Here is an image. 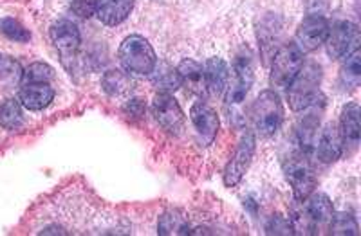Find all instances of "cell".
Listing matches in <instances>:
<instances>
[{
  "mask_svg": "<svg viewBox=\"0 0 361 236\" xmlns=\"http://www.w3.org/2000/svg\"><path fill=\"white\" fill-rule=\"evenodd\" d=\"M322 82V69L318 63L309 61V63H302L296 76L293 77L288 89V99L289 106L295 112L300 110H307L309 106L314 105V99L318 96V87Z\"/></svg>",
  "mask_w": 361,
  "mask_h": 236,
  "instance_id": "6da1fadb",
  "label": "cell"
},
{
  "mask_svg": "<svg viewBox=\"0 0 361 236\" xmlns=\"http://www.w3.org/2000/svg\"><path fill=\"white\" fill-rule=\"evenodd\" d=\"M118 56L123 69L132 74H152L157 66L156 51L150 42L140 35L125 38L119 45Z\"/></svg>",
  "mask_w": 361,
  "mask_h": 236,
  "instance_id": "7a4b0ae2",
  "label": "cell"
},
{
  "mask_svg": "<svg viewBox=\"0 0 361 236\" xmlns=\"http://www.w3.org/2000/svg\"><path fill=\"white\" fill-rule=\"evenodd\" d=\"M251 119L262 137L275 134L282 125L283 106L275 90H264L251 106Z\"/></svg>",
  "mask_w": 361,
  "mask_h": 236,
  "instance_id": "3957f363",
  "label": "cell"
},
{
  "mask_svg": "<svg viewBox=\"0 0 361 236\" xmlns=\"http://www.w3.org/2000/svg\"><path fill=\"white\" fill-rule=\"evenodd\" d=\"M304 63V51L296 44H286L279 49L271 63V85L286 89Z\"/></svg>",
  "mask_w": 361,
  "mask_h": 236,
  "instance_id": "277c9868",
  "label": "cell"
},
{
  "mask_svg": "<svg viewBox=\"0 0 361 236\" xmlns=\"http://www.w3.org/2000/svg\"><path fill=\"white\" fill-rule=\"evenodd\" d=\"M286 177L291 184L295 199L300 202H304L314 192L316 175L305 154L293 155L291 159L286 163Z\"/></svg>",
  "mask_w": 361,
  "mask_h": 236,
  "instance_id": "5b68a950",
  "label": "cell"
},
{
  "mask_svg": "<svg viewBox=\"0 0 361 236\" xmlns=\"http://www.w3.org/2000/svg\"><path fill=\"white\" fill-rule=\"evenodd\" d=\"M255 148H257V141H255L253 132H246L243 135V139L238 141V147L235 150L233 157L228 161V164L224 168V175L222 177H224L226 186L233 187L243 180L247 168H250L251 159H253Z\"/></svg>",
  "mask_w": 361,
  "mask_h": 236,
  "instance_id": "8992f818",
  "label": "cell"
},
{
  "mask_svg": "<svg viewBox=\"0 0 361 236\" xmlns=\"http://www.w3.org/2000/svg\"><path fill=\"white\" fill-rule=\"evenodd\" d=\"M253 61L246 54H238L233 63V77L230 76L228 89H226V103L228 105L243 103L253 85Z\"/></svg>",
  "mask_w": 361,
  "mask_h": 236,
  "instance_id": "52a82bcc",
  "label": "cell"
},
{
  "mask_svg": "<svg viewBox=\"0 0 361 236\" xmlns=\"http://www.w3.org/2000/svg\"><path fill=\"white\" fill-rule=\"evenodd\" d=\"M152 112L156 121L170 134H179L185 127V114L172 94L157 92L152 101Z\"/></svg>",
  "mask_w": 361,
  "mask_h": 236,
  "instance_id": "ba28073f",
  "label": "cell"
},
{
  "mask_svg": "<svg viewBox=\"0 0 361 236\" xmlns=\"http://www.w3.org/2000/svg\"><path fill=\"white\" fill-rule=\"evenodd\" d=\"M329 22L322 15H309L302 20V24L296 29V42L302 51H316L320 45H324L329 33Z\"/></svg>",
  "mask_w": 361,
  "mask_h": 236,
  "instance_id": "9c48e42d",
  "label": "cell"
},
{
  "mask_svg": "<svg viewBox=\"0 0 361 236\" xmlns=\"http://www.w3.org/2000/svg\"><path fill=\"white\" fill-rule=\"evenodd\" d=\"M357 42V29L350 22H338L333 27H329L325 47L331 58H343L350 53V47Z\"/></svg>",
  "mask_w": 361,
  "mask_h": 236,
  "instance_id": "30bf717a",
  "label": "cell"
},
{
  "mask_svg": "<svg viewBox=\"0 0 361 236\" xmlns=\"http://www.w3.org/2000/svg\"><path fill=\"white\" fill-rule=\"evenodd\" d=\"M190 119L193 123V128L197 130L199 137L204 144L214 143L219 132V116L208 103L199 101L190 110Z\"/></svg>",
  "mask_w": 361,
  "mask_h": 236,
  "instance_id": "8fae6325",
  "label": "cell"
},
{
  "mask_svg": "<svg viewBox=\"0 0 361 236\" xmlns=\"http://www.w3.org/2000/svg\"><path fill=\"white\" fill-rule=\"evenodd\" d=\"M340 135L343 148L347 151H356L357 144H360V134H361V125H360V106L357 103H347L341 110L340 118Z\"/></svg>",
  "mask_w": 361,
  "mask_h": 236,
  "instance_id": "7c38bea8",
  "label": "cell"
},
{
  "mask_svg": "<svg viewBox=\"0 0 361 236\" xmlns=\"http://www.w3.org/2000/svg\"><path fill=\"white\" fill-rule=\"evenodd\" d=\"M341 154H343V143H341L340 128L334 123H327L316 144V155L320 163L333 164L340 159Z\"/></svg>",
  "mask_w": 361,
  "mask_h": 236,
  "instance_id": "4fadbf2b",
  "label": "cell"
},
{
  "mask_svg": "<svg viewBox=\"0 0 361 236\" xmlns=\"http://www.w3.org/2000/svg\"><path fill=\"white\" fill-rule=\"evenodd\" d=\"M49 37L54 47L62 54L76 53V49L80 47V42H82L78 27L71 20L54 22L49 29Z\"/></svg>",
  "mask_w": 361,
  "mask_h": 236,
  "instance_id": "5bb4252c",
  "label": "cell"
},
{
  "mask_svg": "<svg viewBox=\"0 0 361 236\" xmlns=\"http://www.w3.org/2000/svg\"><path fill=\"white\" fill-rule=\"evenodd\" d=\"M53 99L54 90L49 83H24L20 94H18L20 105L27 110H33V112L49 106Z\"/></svg>",
  "mask_w": 361,
  "mask_h": 236,
  "instance_id": "9a60e30c",
  "label": "cell"
},
{
  "mask_svg": "<svg viewBox=\"0 0 361 236\" xmlns=\"http://www.w3.org/2000/svg\"><path fill=\"white\" fill-rule=\"evenodd\" d=\"M206 92L212 96H222L230 82V69L222 58H209L204 67Z\"/></svg>",
  "mask_w": 361,
  "mask_h": 236,
  "instance_id": "2e32d148",
  "label": "cell"
},
{
  "mask_svg": "<svg viewBox=\"0 0 361 236\" xmlns=\"http://www.w3.org/2000/svg\"><path fill=\"white\" fill-rule=\"evenodd\" d=\"M132 9L134 0H98L96 15L105 25H118L127 20Z\"/></svg>",
  "mask_w": 361,
  "mask_h": 236,
  "instance_id": "e0dca14e",
  "label": "cell"
},
{
  "mask_svg": "<svg viewBox=\"0 0 361 236\" xmlns=\"http://www.w3.org/2000/svg\"><path fill=\"white\" fill-rule=\"evenodd\" d=\"M305 202V215H307L309 222L314 225H327L331 224V220L334 216L333 202L325 193H314L312 192Z\"/></svg>",
  "mask_w": 361,
  "mask_h": 236,
  "instance_id": "ac0fdd59",
  "label": "cell"
},
{
  "mask_svg": "<svg viewBox=\"0 0 361 236\" xmlns=\"http://www.w3.org/2000/svg\"><path fill=\"white\" fill-rule=\"evenodd\" d=\"M177 73L180 77V87H186L195 96H204L206 94V82H204V69L199 66L195 60H183L177 67Z\"/></svg>",
  "mask_w": 361,
  "mask_h": 236,
  "instance_id": "d6986e66",
  "label": "cell"
},
{
  "mask_svg": "<svg viewBox=\"0 0 361 236\" xmlns=\"http://www.w3.org/2000/svg\"><path fill=\"white\" fill-rule=\"evenodd\" d=\"M24 125L22 105L18 99H6L0 105V127L6 130H18Z\"/></svg>",
  "mask_w": 361,
  "mask_h": 236,
  "instance_id": "ffe728a7",
  "label": "cell"
},
{
  "mask_svg": "<svg viewBox=\"0 0 361 236\" xmlns=\"http://www.w3.org/2000/svg\"><path fill=\"white\" fill-rule=\"evenodd\" d=\"M154 73H156L154 83H156L157 89H159L161 92H176L180 87L179 73H177V69H173V67L163 63V66H156Z\"/></svg>",
  "mask_w": 361,
  "mask_h": 236,
  "instance_id": "44dd1931",
  "label": "cell"
},
{
  "mask_svg": "<svg viewBox=\"0 0 361 236\" xmlns=\"http://www.w3.org/2000/svg\"><path fill=\"white\" fill-rule=\"evenodd\" d=\"M341 80H343L345 87H354L360 85L361 80V53L360 49H354L349 54L347 61H345L343 69H341Z\"/></svg>",
  "mask_w": 361,
  "mask_h": 236,
  "instance_id": "7402d4cb",
  "label": "cell"
},
{
  "mask_svg": "<svg viewBox=\"0 0 361 236\" xmlns=\"http://www.w3.org/2000/svg\"><path fill=\"white\" fill-rule=\"evenodd\" d=\"M54 77V69L47 63L35 61L22 73V82L24 83H49Z\"/></svg>",
  "mask_w": 361,
  "mask_h": 236,
  "instance_id": "603a6c76",
  "label": "cell"
},
{
  "mask_svg": "<svg viewBox=\"0 0 361 236\" xmlns=\"http://www.w3.org/2000/svg\"><path fill=\"white\" fill-rule=\"evenodd\" d=\"M188 222L177 213H164L159 220V235H186Z\"/></svg>",
  "mask_w": 361,
  "mask_h": 236,
  "instance_id": "cb8c5ba5",
  "label": "cell"
},
{
  "mask_svg": "<svg viewBox=\"0 0 361 236\" xmlns=\"http://www.w3.org/2000/svg\"><path fill=\"white\" fill-rule=\"evenodd\" d=\"M331 232L340 236H356L357 235V222L350 213H338L331 220Z\"/></svg>",
  "mask_w": 361,
  "mask_h": 236,
  "instance_id": "d4e9b609",
  "label": "cell"
},
{
  "mask_svg": "<svg viewBox=\"0 0 361 236\" xmlns=\"http://www.w3.org/2000/svg\"><path fill=\"white\" fill-rule=\"evenodd\" d=\"M0 33L8 37L9 40L20 42V44H25V42L31 40V33H29L20 22L15 20V18H2L0 20Z\"/></svg>",
  "mask_w": 361,
  "mask_h": 236,
  "instance_id": "484cf974",
  "label": "cell"
},
{
  "mask_svg": "<svg viewBox=\"0 0 361 236\" xmlns=\"http://www.w3.org/2000/svg\"><path fill=\"white\" fill-rule=\"evenodd\" d=\"M103 87L109 94L118 96V94H123L130 85H128V77L121 70H109L103 77Z\"/></svg>",
  "mask_w": 361,
  "mask_h": 236,
  "instance_id": "4316f807",
  "label": "cell"
},
{
  "mask_svg": "<svg viewBox=\"0 0 361 236\" xmlns=\"http://www.w3.org/2000/svg\"><path fill=\"white\" fill-rule=\"evenodd\" d=\"M316 128H318V121H316V112H311L307 118L302 121V127H300L298 135H300V143H302V148L309 150L314 141Z\"/></svg>",
  "mask_w": 361,
  "mask_h": 236,
  "instance_id": "83f0119b",
  "label": "cell"
},
{
  "mask_svg": "<svg viewBox=\"0 0 361 236\" xmlns=\"http://www.w3.org/2000/svg\"><path fill=\"white\" fill-rule=\"evenodd\" d=\"M22 67L18 66L17 61L11 60V58H2L0 56V80H22Z\"/></svg>",
  "mask_w": 361,
  "mask_h": 236,
  "instance_id": "f1b7e54d",
  "label": "cell"
},
{
  "mask_svg": "<svg viewBox=\"0 0 361 236\" xmlns=\"http://www.w3.org/2000/svg\"><path fill=\"white\" fill-rule=\"evenodd\" d=\"M98 0H71V11L80 18H90L96 15Z\"/></svg>",
  "mask_w": 361,
  "mask_h": 236,
  "instance_id": "f546056e",
  "label": "cell"
},
{
  "mask_svg": "<svg viewBox=\"0 0 361 236\" xmlns=\"http://www.w3.org/2000/svg\"><path fill=\"white\" fill-rule=\"evenodd\" d=\"M267 235H293L295 229H293L291 222L283 216L276 215L269 220V224L266 225Z\"/></svg>",
  "mask_w": 361,
  "mask_h": 236,
  "instance_id": "4dcf8cb0",
  "label": "cell"
},
{
  "mask_svg": "<svg viewBox=\"0 0 361 236\" xmlns=\"http://www.w3.org/2000/svg\"><path fill=\"white\" fill-rule=\"evenodd\" d=\"M125 112L130 114L132 118H141L145 114V106L141 99H130V103H127V106H125Z\"/></svg>",
  "mask_w": 361,
  "mask_h": 236,
  "instance_id": "1f68e13d",
  "label": "cell"
}]
</instances>
